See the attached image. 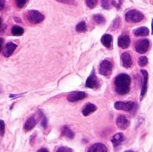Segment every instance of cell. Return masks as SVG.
I'll use <instances>...</instances> for the list:
<instances>
[{"instance_id":"cell-1","label":"cell","mask_w":153,"mask_h":152,"mask_svg":"<svg viewBox=\"0 0 153 152\" xmlns=\"http://www.w3.org/2000/svg\"><path fill=\"white\" fill-rule=\"evenodd\" d=\"M114 83L116 92L119 95H126L130 90L131 78L126 73H121L115 78Z\"/></svg>"},{"instance_id":"cell-2","label":"cell","mask_w":153,"mask_h":152,"mask_svg":"<svg viewBox=\"0 0 153 152\" xmlns=\"http://www.w3.org/2000/svg\"><path fill=\"white\" fill-rule=\"evenodd\" d=\"M144 15L138 10H130L126 13V21L128 22H139L143 21Z\"/></svg>"},{"instance_id":"cell-3","label":"cell","mask_w":153,"mask_h":152,"mask_svg":"<svg viewBox=\"0 0 153 152\" xmlns=\"http://www.w3.org/2000/svg\"><path fill=\"white\" fill-rule=\"evenodd\" d=\"M26 17H27V20L30 23H33V24L39 23V22H43V20L45 19V16L41 13H39V11H36V10L28 11L26 13Z\"/></svg>"},{"instance_id":"cell-4","label":"cell","mask_w":153,"mask_h":152,"mask_svg":"<svg viewBox=\"0 0 153 152\" xmlns=\"http://www.w3.org/2000/svg\"><path fill=\"white\" fill-rule=\"evenodd\" d=\"M113 65L109 60H103L100 65V73L104 76H109L112 73Z\"/></svg>"},{"instance_id":"cell-5","label":"cell","mask_w":153,"mask_h":152,"mask_svg":"<svg viewBox=\"0 0 153 152\" xmlns=\"http://www.w3.org/2000/svg\"><path fill=\"white\" fill-rule=\"evenodd\" d=\"M115 108L117 110H123L126 112H131L134 110L135 107V103L134 102H123V101H117L115 103Z\"/></svg>"},{"instance_id":"cell-6","label":"cell","mask_w":153,"mask_h":152,"mask_svg":"<svg viewBox=\"0 0 153 152\" xmlns=\"http://www.w3.org/2000/svg\"><path fill=\"white\" fill-rule=\"evenodd\" d=\"M150 47V41L147 39H140L135 44V50L140 54H144L148 51Z\"/></svg>"},{"instance_id":"cell-7","label":"cell","mask_w":153,"mask_h":152,"mask_svg":"<svg viewBox=\"0 0 153 152\" xmlns=\"http://www.w3.org/2000/svg\"><path fill=\"white\" fill-rule=\"evenodd\" d=\"M87 97V94L83 91H73L68 94L67 100L69 102H76L79 100H82Z\"/></svg>"},{"instance_id":"cell-8","label":"cell","mask_w":153,"mask_h":152,"mask_svg":"<svg viewBox=\"0 0 153 152\" xmlns=\"http://www.w3.org/2000/svg\"><path fill=\"white\" fill-rule=\"evenodd\" d=\"M99 85L98 83V78L96 76V73H95V71L94 69L92 70L91 73L90 74V76L88 77V79L86 80V82H85V86L87 88H90V89H93L95 87H97Z\"/></svg>"},{"instance_id":"cell-9","label":"cell","mask_w":153,"mask_h":152,"mask_svg":"<svg viewBox=\"0 0 153 152\" xmlns=\"http://www.w3.org/2000/svg\"><path fill=\"white\" fill-rule=\"evenodd\" d=\"M143 76V88H142V92H141V99H143L144 98V96L146 95L147 92V89H148V72L145 70H142L141 71Z\"/></svg>"},{"instance_id":"cell-10","label":"cell","mask_w":153,"mask_h":152,"mask_svg":"<svg viewBox=\"0 0 153 152\" xmlns=\"http://www.w3.org/2000/svg\"><path fill=\"white\" fill-rule=\"evenodd\" d=\"M17 47V45L13 43V42H8L7 44H5V47L4 48V51H3V55L5 56V57H9L13 55V51L15 50V48Z\"/></svg>"},{"instance_id":"cell-11","label":"cell","mask_w":153,"mask_h":152,"mask_svg":"<svg viewBox=\"0 0 153 152\" xmlns=\"http://www.w3.org/2000/svg\"><path fill=\"white\" fill-rule=\"evenodd\" d=\"M37 122H38V120H37L35 116H32L29 117L27 119V121L25 122V124H24V126H23L24 131L28 132V131H30L31 129H33L36 126Z\"/></svg>"},{"instance_id":"cell-12","label":"cell","mask_w":153,"mask_h":152,"mask_svg":"<svg viewBox=\"0 0 153 152\" xmlns=\"http://www.w3.org/2000/svg\"><path fill=\"white\" fill-rule=\"evenodd\" d=\"M117 125L119 129L125 130L129 126V121L125 116H119L117 118Z\"/></svg>"},{"instance_id":"cell-13","label":"cell","mask_w":153,"mask_h":152,"mask_svg":"<svg viewBox=\"0 0 153 152\" xmlns=\"http://www.w3.org/2000/svg\"><path fill=\"white\" fill-rule=\"evenodd\" d=\"M130 42L131 40L128 35H122L118 38V46L123 49L127 48L130 46Z\"/></svg>"},{"instance_id":"cell-14","label":"cell","mask_w":153,"mask_h":152,"mask_svg":"<svg viewBox=\"0 0 153 152\" xmlns=\"http://www.w3.org/2000/svg\"><path fill=\"white\" fill-rule=\"evenodd\" d=\"M121 61L125 68H130L133 65V61L129 53H123L121 56Z\"/></svg>"},{"instance_id":"cell-15","label":"cell","mask_w":153,"mask_h":152,"mask_svg":"<svg viewBox=\"0 0 153 152\" xmlns=\"http://www.w3.org/2000/svg\"><path fill=\"white\" fill-rule=\"evenodd\" d=\"M88 152H108V148L102 143H95L89 149Z\"/></svg>"},{"instance_id":"cell-16","label":"cell","mask_w":153,"mask_h":152,"mask_svg":"<svg viewBox=\"0 0 153 152\" xmlns=\"http://www.w3.org/2000/svg\"><path fill=\"white\" fill-rule=\"evenodd\" d=\"M101 43L103 44V46L107 48H110L112 46V41H113V38L110 34H105L102 36L101 39H100Z\"/></svg>"},{"instance_id":"cell-17","label":"cell","mask_w":153,"mask_h":152,"mask_svg":"<svg viewBox=\"0 0 153 152\" xmlns=\"http://www.w3.org/2000/svg\"><path fill=\"white\" fill-rule=\"evenodd\" d=\"M96 109H97V108L95 105H93L91 103H88L82 108V114H83V116H90L91 114H92L94 111H96Z\"/></svg>"},{"instance_id":"cell-18","label":"cell","mask_w":153,"mask_h":152,"mask_svg":"<svg viewBox=\"0 0 153 152\" xmlns=\"http://www.w3.org/2000/svg\"><path fill=\"white\" fill-rule=\"evenodd\" d=\"M150 33V30L147 27H140V28H137L134 30V34L137 37H140V36H148Z\"/></svg>"},{"instance_id":"cell-19","label":"cell","mask_w":153,"mask_h":152,"mask_svg":"<svg viewBox=\"0 0 153 152\" xmlns=\"http://www.w3.org/2000/svg\"><path fill=\"white\" fill-rule=\"evenodd\" d=\"M123 141H124V135L121 133H118L115 134L113 136V138H112V143H113V145L115 147H117L119 144H121L123 142Z\"/></svg>"},{"instance_id":"cell-20","label":"cell","mask_w":153,"mask_h":152,"mask_svg":"<svg viewBox=\"0 0 153 152\" xmlns=\"http://www.w3.org/2000/svg\"><path fill=\"white\" fill-rule=\"evenodd\" d=\"M116 5L115 0H102L101 1V6L104 9H110L112 6Z\"/></svg>"},{"instance_id":"cell-21","label":"cell","mask_w":153,"mask_h":152,"mask_svg":"<svg viewBox=\"0 0 153 152\" xmlns=\"http://www.w3.org/2000/svg\"><path fill=\"white\" fill-rule=\"evenodd\" d=\"M11 30H12V34L14 35V36H22L23 34V32H24V30L22 27L17 26V25L13 26Z\"/></svg>"},{"instance_id":"cell-22","label":"cell","mask_w":153,"mask_h":152,"mask_svg":"<svg viewBox=\"0 0 153 152\" xmlns=\"http://www.w3.org/2000/svg\"><path fill=\"white\" fill-rule=\"evenodd\" d=\"M63 134H64L65 137L69 138V139H73L74 136V133L72 132V130H70V128H68L67 126H65V127L63 128Z\"/></svg>"},{"instance_id":"cell-23","label":"cell","mask_w":153,"mask_h":152,"mask_svg":"<svg viewBox=\"0 0 153 152\" xmlns=\"http://www.w3.org/2000/svg\"><path fill=\"white\" fill-rule=\"evenodd\" d=\"M87 30L85 22H81L76 25V31L77 32H85Z\"/></svg>"},{"instance_id":"cell-24","label":"cell","mask_w":153,"mask_h":152,"mask_svg":"<svg viewBox=\"0 0 153 152\" xmlns=\"http://www.w3.org/2000/svg\"><path fill=\"white\" fill-rule=\"evenodd\" d=\"M93 19H94V21H95L98 24H104L105 22H106L104 16L101 15V14H95V15L93 16Z\"/></svg>"},{"instance_id":"cell-25","label":"cell","mask_w":153,"mask_h":152,"mask_svg":"<svg viewBox=\"0 0 153 152\" xmlns=\"http://www.w3.org/2000/svg\"><path fill=\"white\" fill-rule=\"evenodd\" d=\"M138 64L140 66H145L147 65L148 64V58L146 56H142L139 58V61H138Z\"/></svg>"},{"instance_id":"cell-26","label":"cell","mask_w":153,"mask_h":152,"mask_svg":"<svg viewBox=\"0 0 153 152\" xmlns=\"http://www.w3.org/2000/svg\"><path fill=\"white\" fill-rule=\"evenodd\" d=\"M86 1V4L90 7V8H94L98 3L99 0H85Z\"/></svg>"},{"instance_id":"cell-27","label":"cell","mask_w":153,"mask_h":152,"mask_svg":"<svg viewBox=\"0 0 153 152\" xmlns=\"http://www.w3.org/2000/svg\"><path fill=\"white\" fill-rule=\"evenodd\" d=\"M5 132V124L3 120H0V135L4 136Z\"/></svg>"},{"instance_id":"cell-28","label":"cell","mask_w":153,"mask_h":152,"mask_svg":"<svg viewBox=\"0 0 153 152\" xmlns=\"http://www.w3.org/2000/svg\"><path fill=\"white\" fill-rule=\"evenodd\" d=\"M27 2H28V0H15V4L18 8H22L26 4Z\"/></svg>"},{"instance_id":"cell-29","label":"cell","mask_w":153,"mask_h":152,"mask_svg":"<svg viewBox=\"0 0 153 152\" xmlns=\"http://www.w3.org/2000/svg\"><path fill=\"white\" fill-rule=\"evenodd\" d=\"M60 3H63V4H73V5H75L76 4V1L75 0H56Z\"/></svg>"},{"instance_id":"cell-30","label":"cell","mask_w":153,"mask_h":152,"mask_svg":"<svg viewBox=\"0 0 153 152\" xmlns=\"http://www.w3.org/2000/svg\"><path fill=\"white\" fill-rule=\"evenodd\" d=\"M56 152H73V151L68 147H60L58 148Z\"/></svg>"},{"instance_id":"cell-31","label":"cell","mask_w":153,"mask_h":152,"mask_svg":"<svg viewBox=\"0 0 153 152\" xmlns=\"http://www.w3.org/2000/svg\"><path fill=\"white\" fill-rule=\"evenodd\" d=\"M41 125L43 127L47 126V118H46V116L42 113H41Z\"/></svg>"},{"instance_id":"cell-32","label":"cell","mask_w":153,"mask_h":152,"mask_svg":"<svg viewBox=\"0 0 153 152\" xmlns=\"http://www.w3.org/2000/svg\"><path fill=\"white\" fill-rule=\"evenodd\" d=\"M5 4V0H0V10H2Z\"/></svg>"},{"instance_id":"cell-33","label":"cell","mask_w":153,"mask_h":152,"mask_svg":"<svg viewBox=\"0 0 153 152\" xmlns=\"http://www.w3.org/2000/svg\"><path fill=\"white\" fill-rule=\"evenodd\" d=\"M3 43H4V39L0 38V52L2 51V47H3Z\"/></svg>"},{"instance_id":"cell-34","label":"cell","mask_w":153,"mask_h":152,"mask_svg":"<svg viewBox=\"0 0 153 152\" xmlns=\"http://www.w3.org/2000/svg\"><path fill=\"white\" fill-rule=\"evenodd\" d=\"M37 152H49L48 151V149H46V148H41V149H39V151Z\"/></svg>"},{"instance_id":"cell-35","label":"cell","mask_w":153,"mask_h":152,"mask_svg":"<svg viewBox=\"0 0 153 152\" xmlns=\"http://www.w3.org/2000/svg\"><path fill=\"white\" fill-rule=\"evenodd\" d=\"M152 33L153 34V20H152Z\"/></svg>"},{"instance_id":"cell-36","label":"cell","mask_w":153,"mask_h":152,"mask_svg":"<svg viewBox=\"0 0 153 152\" xmlns=\"http://www.w3.org/2000/svg\"><path fill=\"white\" fill-rule=\"evenodd\" d=\"M1 25H2V18L0 17V27H1Z\"/></svg>"},{"instance_id":"cell-37","label":"cell","mask_w":153,"mask_h":152,"mask_svg":"<svg viewBox=\"0 0 153 152\" xmlns=\"http://www.w3.org/2000/svg\"><path fill=\"white\" fill-rule=\"evenodd\" d=\"M125 152H134V151H125Z\"/></svg>"}]
</instances>
